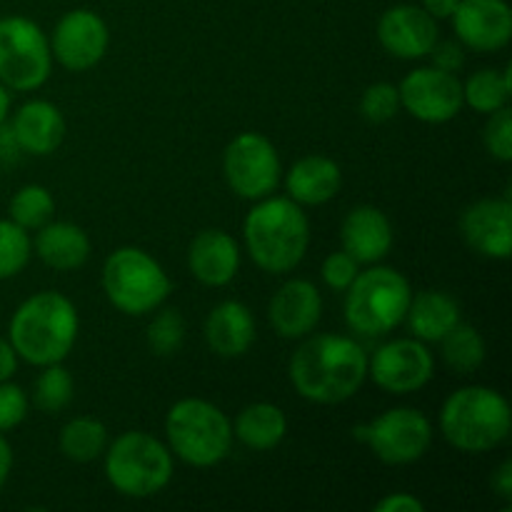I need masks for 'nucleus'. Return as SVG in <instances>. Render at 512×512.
<instances>
[{
    "label": "nucleus",
    "instance_id": "1",
    "mask_svg": "<svg viewBox=\"0 0 512 512\" xmlns=\"http://www.w3.org/2000/svg\"><path fill=\"white\" fill-rule=\"evenodd\" d=\"M368 378L363 345L345 335H313L290 358V380L300 398L338 405L353 398Z\"/></svg>",
    "mask_w": 512,
    "mask_h": 512
},
{
    "label": "nucleus",
    "instance_id": "2",
    "mask_svg": "<svg viewBox=\"0 0 512 512\" xmlns=\"http://www.w3.org/2000/svg\"><path fill=\"white\" fill-rule=\"evenodd\" d=\"M78 330L73 300L58 290H40L18 305L8 325V340L20 360L45 368L68 358Z\"/></svg>",
    "mask_w": 512,
    "mask_h": 512
},
{
    "label": "nucleus",
    "instance_id": "3",
    "mask_svg": "<svg viewBox=\"0 0 512 512\" xmlns=\"http://www.w3.org/2000/svg\"><path fill=\"white\" fill-rule=\"evenodd\" d=\"M245 248L260 270L273 275L298 268L310 245V223L303 205L290 198L258 200L243 223Z\"/></svg>",
    "mask_w": 512,
    "mask_h": 512
},
{
    "label": "nucleus",
    "instance_id": "4",
    "mask_svg": "<svg viewBox=\"0 0 512 512\" xmlns=\"http://www.w3.org/2000/svg\"><path fill=\"white\" fill-rule=\"evenodd\" d=\"M510 428L508 400L485 385L455 390L440 410V433L460 453H488L508 440Z\"/></svg>",
    "mask_w": 512,
    "mask_h": 512
},
{
    "label": "nucleus",
    "instance_id": "5",
    "mask_svg": "<svg viewBox=\"0 0 512 512\" xmlns=\"http://www.w3.org/2000/svg\"><path fill=\"white\" fill-rule=\"evenodd\" d=\"M410 298L413 288L403 273L373 263L345 290V323L365 338L388 335L405 320Z\"/></svg>",
    "mask_w": 512,
    "mask_h": 512
},
{
    "label": "nucleus",
    "instance_id": "6",
    "mask_svg": "<svg viewBox=\"0 0 512 512\" xmlns=\"http://www.w3.org/2000/svg\"><path fill=\"white\" fill-rule=\"evenodd\" d=\"M170 453L193 468H213L233 448V423L218 405L200 398L178 400L165 418Z\"/></svg>",
    "mask_w": 512,
    "mask_h": 512
},
{
    "label": "nucleus",
    "instance_id": "7",
    "mask_svg": "<svg viewBox=\"0 0 512 512\" xmlns=\"http://www.w3.org/2000/svg\"><path fill=\"white\" fill-rule=\"evenodd\" d=\"M173 453L150 433L130 430L105 448V478L120 495L153 498L173 480Z\"/></svg>",
    "mask_w": 512,
    "mask_h": 512
},
{
    "label": "nucleus",
    "instance_id": "8",
    "mask_svg": "<svg viewBox=\"0 0 512 512\" xmlns=\"http://www.w3.org/2000/svg\"><path fill=\"white\" fill-rule=\"evenodd\" d=\"M103 290L113 308L140 318L165 303L170 295V278L153 255L125 245L105 258Z\"/></svg>",
    "mask_w": 512,
    "mask_h": 512
},
{
    "label": "nucleus",
    "instance_id": "9",
    "mask_svg": "<svg viewBox=\"0 0 512 512\" xmlns=\"http://www.w3.org/2000/svg\"><path fill=\"white\" fill-rule=\"evenodd\" d=\"M53 68L48 35L23 15L0 20V83L15 93L43 88Z\"/></svg>",
    "mask_w": 512,
    "mask_h": 512
},
{
    "label": "nucleus",
    "instance_id": "10",
    "mask_svg": "<svg viewBox=\"0 0 512 512\" xmlns=\"http://www.w3.org/2000/svg\"><path fill=\"white\" fill-rule=\"evenodd\" d=\"M355 438L365 440L385 465H410L418 463L433 445V425L420 410L393 408L373 423L355 428Z\"/></svg>",
    "mask_w": 512,
    "mask_h": 512
},
{
    "label": "nucleus",
    "instance_id": "11",
    "mask_svg": "<svg viewBox=\"0 0 512 512\" xmlns=\"http://www.w3.org/2000/svg\"><path fill=\"white\" fill-rule=\"evenodd\" d=\"M223 173L230 190L245 200H263L280 183V155L260 133H240L225 148Z\"/></svg>",
    "mask_w": 512,
    "mask_h": 512
},
{
    "label": "nucleus",
    "instance_id": "12",
    "mask_svg": "<svg viewBox=\"0 0 512 512\" xmlns=\"http://www.w3.org/2000/svg\"><path fill=\"white\" fill-rule=\"evenodd\" d=\"M368 375L385 393H418L433 380L435 360L423 340L398 338L375 350L373 360H368Z\"/></svg>",
    "mask_w": 512,
    "mask_h": 512
},
{
    "label": "nucleus",
    "instance_id": "13",
    "mask_svg": "<svg viewBox=\"0 0 512 512\" xmlns=\"http://www.w3.org/2000/svg\"><path fill=\"white\" fill-rule=\"evenodd\" d=\"M400 108L408 110L420 123L440 125L458 118L463 108V83L455 73L435 68H415L398 85Z\"/></svg>",
    "mask_w": 512,
    "mask_h": 512
},
{
    "label": "nucleus",
    "instance_id": "14",
    "mask_svg": "<svg viewBox=\"0 0 512 512\" xmlns=\"http://www.w3.org/2000/svg\"><path fill=\"white\" fill-rule=\"evenodd\" d=\"M110 33L105 20L88 8H75L65 13L55 25L50 50L63 68L85 73L105 58Z\"/></svg>",
    "mask_w": 512,
    "mask_h": 512
},
{
    "label": "nucleus",
    "instance_id": "15",
    "mask_svg": "<svg viewBox=\"0 0 512 512\" xmlns=\"http://www.w3.org/2000/svg\"><path fill=\"white\" fill-rule=\"evenodd\" d=\"M378 40L393 58L420 60L438 43V20L420 5H393L380 15Z\"/></svg>",
    "mask_w": 512,
    "mask_h": 512
},
{
    "label": "nucleus",
    "instance_id": "16",
    "mask_svg": "<svg viewBox=\"0 0 512 512\" xmlns=\"http://www.w3.org/2000/svg\"><path fill=\"white\" fill-rule=\"evenodd\" d=\"M453 25L465 48L495 53L512 38V10L505 0H460Z\"/></svg>",
    "mask_w": 512,
    "mask_h": 512
},
{
    "label": "nucleus",
    "instance_id": "17",
    "mask_svg": "<svg viewBox=\"0 0 512 512\" xmlns=\"http://www.w3.org/2000/svg\"><path fill=\"white\" fill-rule=\"evenodd\" d=\"M460 233L468 248L493 260L512 253V203L508 198H485L465 208Z\"/></svg>",
    "mask_w": 512,
    "mask_h": 512
},
{
    "label": "nucleus",
    "instance_id": "18",
    "mask_svg": "<svg viewBox=\"0 0 512 512\" xmlns=\"http://www.w3.org/2000/svg\"><path fill=\"white\" fill-rule=\"evenodd\" d=\"M270 325L285 340L308 338L323 315V298L310 280H288L270 300Z\"/></svg>",
    "mask_w": 512,
    "mask_h": 512
},
{
    "label": "nucleus",
    "instance_id": "19",
    "mask_svg": "<svg viewBox=\"0 0 512 512\" xmlns=\"http://www.w3.org/2000/svg\"><path fill=\"white\" fill-rule=\"evenodd\" d=\"M340 243L358 265L380 263L393 248V225L380 208L358 205L345 215Z\"/></svg>",
    "mask_w": 512,
    "mask_h": 512
},
{
    "label": "nucleus",
    "instance_id": "20",
    "mask_svg": "<svg viewBox=\"0 0 512 512\" xmlns=\"http://www.w3.org/2000/svg\"><path fill=\"white\" fill-rule=\"evenodd\" d=\"M188 268L198 283L223 288L240 270V248L230 233L208 228L193 238L188 248Z\"/></svg>",
    "mask_w": 512,
    "mask_h": 512
},
{
    "label": "nucleus",
    "instance_id": "21",
    "mask_svg": "<svg viewBox=\"0 0 512 512\" xmlns=\"http://www.w3.org/2000/svg\"><path fill=\"white\" fill-rule=\"evenodd\" d=\"M20 148L28 155H53L63 145L65 118L58 105L48 100H28L10 120Z\"/></svg>",
    "mask_w": 512,
    "mask_h": 512
},
{
    "label": "nucleus",
    "instance_id": "22",
    "mask_svg": "<svg viewBox=\"0 0 512 512\" xmlns=\"http://www.w3.org/2000/svg\"><path fill=\"white\" fill-rule=\"evenodd\" d=\"M205 343L220 358H240L255 343V318L238 300H225L205 320Z\"/></svg>",
    "mask_w": 512,
    "mask_h": 512
},
{
    "label": "nucleus",
    "instance_id": "23",
    "mask_svg": "<svg viewBox=\"0 0 512 512\" xmlns=\"http://www.w3.org/2000/svg\"><path fill=\"white\" fill-rule=\"evenodd\" d=\"M343 185V173L333 158L325 155H305L285 175L288 198L298 205H323L338 195Z\"/></svg>",
    "mask_w": 512,
    "mask_h": 512
},
{
    "label": "nucleus",
    "instance_id": "24",
    "mask_svg": "<svg viewBox=\"0 0 512 512\" xmlns=\"http://www.w3.org/2000/svg\"><path fill=\"white\" fill-rule=\"evenodd\" d=\"M35 255L43 260L48 268L68 273L78 270L90 258V238L80 225L75 223H45L35 235Z\"/></svg>",
    "mask_w": 512,
    "mask_h": 512
},
{
    "label": "nucleus",
    "instance_id": "25",
    "mask_svg": "<svg viewBox=\"0 0 512 512\" xmlns=\"http://www.w3.org/2000/svg\"><path fill=\"white\" fill-rule=\"evenodd\" d=\"M408 328L423 343H440L460 323V305L443 290H423L410 298Z\"/></svg>",
    "mask_w": 512,
    "mask_h": 512
},
{
    "label": "nucleus",
    "instance_id": "26",
    "mask_svg": "<svg viewBox=\"0 0 512 512\" xmlns=\"http://www.w3.org/2000/svg\"><path fill=\"white\" fill-rule=\"evenodd\" d=\"M288 433V418L273 403H253L243 408L235 418L233 435L250 450H273L283 443Z\"/></svg>",
    "mask_w": 512,
    "mask_h": 512
},
{
    "label": "nucleus",
    "instance_id": "27",
    "mask_svg": "<svg viewBox=\"0 0 512 512\" xmlns=\"http://www.w3.org/2000/svg\"><path fill=\"white\" fill-rule=\"evenodd\" d=\"M60 453L73 463H93L108 448V428L95 418H73L60 430Z\"/></svg>",
    "mask_w": 512,
    "mask_h": 512
},
{
    "label": "nucleus",
    "instance_id": "28",
    "mask_svg": "<svg viewBox=\"0 0 512 512\" xmlns=\"http://www.w3.org/2000/svg\"><path fill=\"white\" fill-rule=\"evenodd\" d=\"M512 93L510 65L505 70H478L463 83V103L478 113L490 115L495 110L505 108Z\"/></svg>",
    "mask_w": 512,
    "mask_h": 512
},
{
    "label": "nucleus",
    "instance_id": "29",
    "mask_svg": "<svg viewBox=\"0 0 512 512\" xmlns=\"http://www.w3.org/2000/svg\"><path fill=\"white\" fill-rule=\"evenodd\" d=\"M440 353L445 365L458 375H470L485 363V340L478 328L460 320L443 340H440Z\"/></svg>",
    "mask_w": 512,
    "mask_h": 512
},
{
    "label": "nucleus",
    "instance_id": "30",
    "mask_svg": "<svg viewBox=\"0 0 512 512\" xmlns=\"http://www.w3.org/2000/svg\"><path fill=\"white\" fill-rule=\"evenodd\" d=\"M8 213L13 223H18L25 230H38L45 223H50L55 215V200L48 188L43 185H23L18 193L10 198Z\"/></svg>",
    "mask_w": 512,
    "mask_h": 512
},
{
    "label": "nucleus",
    "instance_id": "31",
    "mask_svg": "<svg viewBox=\"0 0 512 512\" xmlns=\"http://www.w3.org/2000/svg\"><path fill=\"white\" fill-rule=\"evenodd\" d=\"M73 375L63 368L60 363L45 365L43 373L35 380V405L43 413H60L73 400Z\"/></svg>",
    "mask_w": 512,
    "mask_h": 512
},
{
    "label": "nucleus",
    "instance_id": "32",
    "mask_svg": "<svg viewBox=\"0 0 512 512\" xmlns=\"http://www.w3.org/2000/svg\"><path fill=\"white\" fill-rule=\"evenodd\" d=\"M33 255V240L28 230L13 220H0V280H10L23 273Z\"/></svg>",
    "mask_w": 512,
    "mask_h": 512
},
{
    "label": "nucleus",
    "instance_id": "33",
    "mask_svg": "<svg viewBox=\"0 0 512 512\" xmlns=\"http://www.w3.org/2000/svg\"><path fill=\"white\" fill-rule=\"evenodd\" d=\"M185 343V320L175 308L160 310L148 325V348L160 358H170Z\"/></svg>",
    "mask_w": 512,
    "mask_h": 512
},
{
    "label": "nucleus",
    "instance_id": "34",
    "mask_svg": "<svg viewBox=\"0 0 512 512\" xmlns=\"http://www.w3.org/2000/svg\"><path fill=\"white\" fill-rule=\"evenodd\" d=\"M400 93L393 83H373L360 98V113L368 123H388L398 115Z\"/></svg>",
    "mask_w": 512,
    "mask_h": 512
},
{
    "label": "nucleus",
    "instance_id": "35",
    "mask_svg": "<svg viewBox=\"0 0 512 512\" xmlns=\"http://www.w3.org/2000/svg\"><path fill=\"white\" fill-rule=\"evenodd\" d=\"M483 143L495 160H500V163H510L512 160V110L508 105L488 115V123H485V130H483Z\"/></svg>",
    "mask_w": 512,
    "mask_h": 512
},
{
    "label": "nucleus",
    "instance_id": "36",
    "mask_svg": "<svg viewBox=\"0 0 512 512\" xmlns=\"http://www.w3.org/2000/svg\"><path fill=\"white\" fill-rule=\"evenodd\" d=\"M28 408L30 400L20 385L10 383V380L0 383V433L18 428L28 415Z\"/></svg>",
    "mask_w": 512,
    "mask_h": 512
},
{
    "label": "nucleus",
    "instance_id": "37",
    "mask_svg": "<svg viewBox=\"0 0 512 512\" xmlns=\"http://www.w3.org/2000/svg\"><path fill=\"white\" fill-rule=\"evenodd\" d=\"M358 273H360L358 263H355L345 250H340V253H330L328 258L323 260V268H320V275H323L325 285L333 290H340V293H345V290L350 288V283H353Z\"/></svg>",
    "mask_w": 512,
    "mask_h": 512
},
{
    "label": "nucleus",
    "instance_id": "38",
    "mask_svg": "<svg viewBox=\"0 0 512 512\" xmlns=\"http://www.w3.org/2000/svg\"><path fill=\"white\" fill-rule=\"evenodd\" d=\"M433 65L435 68L445 70V73H458L465 65V48L460 43H453V40H445V43H435L433 50Z\"/></svg>",
    "mask_w": 512,
    "mask_h": 512
},
{
    "label": "nucleus",
    "instance_id": "39",
    "mask_svg": "<svg viewBox=\"0 0 512 512\" xmlns=\"http://www.w3.org/2000/svg\"><path fill=\"white\" fill-rule=\"evenodd\" d=\"M375 512H425V505L410 493H390L375 503Z\"/></svg>",
    "mask_w": 512,
    "mask_h": 512
},
{
    "label": "nucleus",
    "instance_id": "40",
    "mask_svg": "<svg viewBox=\"0 0 512 512\" xmlns=\"http://www.w3.org/2000/svg\"><path fill=\"white\" fill-rule=\"evenodd\" d=\"M20 155H23V148H20L13 128H10V123H3L0 125V165L18 163Z\"/></svg>",
    "mask_w": 512,
    "mask_h": 512
},
{
    "label": "nucleus",
    "instance_id": "41",
    "mask_svg": "<svg viewBox=\"0 0 512 512\" xmlns=\"http://www.w3.org/2000/svg\"><path fill=\"white\" fill-rule=\"evenodd\" d=\"M490 485H493V493L498 495L500 500L512 503V463L510 460H505V463L495 470Z\"/></svg>",
    "mask_w": 512,
    "mask_h": 512
},
{
    "label": "nucleus",
    "instance_id": "42",
    "mask_svg": "<svg viewBox=\"0 0 512 512\" xmlns=\"http://www.w3.org/2000/svg\"><path fill=\"white\" fill-rule=\"evenodd\" d=\"M15 370H18V353L10 345V340L0 338V383L13 378Z\"/></svg>",
    "mask_w": 512,
    "mask_h": 512
},
{
    "label": "nucleus",
    "instance_id": "43",
    "mask_svg": "<svg viewBox=\"0 0 512 512\" xmlns=\"http://www.w3.org/2000/svg\"><path fill=\"white\" fill-rule=\"evenodd\" d=\"M458 3L460 0H423V5H420V8H423L430 18L448 20V18H453Z\"/></svg>",
    "mask_w": 512,
    "mask_h": 512
},
{
    "label": "nucleus",
    "instance_id": "44",
    "mask_svg": "<svg viewBox=\"0 0 512 512\" xmlns=\"http://www.w3.org/2000/svg\"><path fill=\"white\" fill-rule=\"evenodd\" d=\"M10 470H13V448H10V443L0 433V490L8 483Z\"/></svg>",
    "mask_w": 512,
    "mask_h": 512
},
{
    "label": "nucleus",
    "instance_id": "45",
    "mask_svg": "<svg viewBox=\"0 0 512 512\" xmlns=\"http://www.w3.org/2000/svg\"><path fill=\"white\" fill-rule=\"evenodd\" d=\"M8 113H10V93H8V88L0 83V125L8 120Z\"/></svg>",
    "mask_w": 512,
    "mask_h": 512
}]
</instances>
